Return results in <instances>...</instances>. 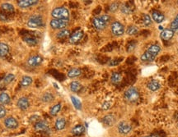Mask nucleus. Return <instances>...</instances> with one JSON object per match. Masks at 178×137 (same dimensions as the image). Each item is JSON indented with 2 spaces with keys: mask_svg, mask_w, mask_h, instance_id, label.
<instances>
[{
  "mask_svg": "<svg viewBox=\"0 0 178 137\" xmlns=\"http://www.w3.org/2000/svg\"><path fill=\"white\" fill-rule=\"evenodd\" d=\"M111 21V17L107 14L95 17L92 19V25L97 30H103Z\"/></svg>",
  "mask_w": 178,
  "mask_h": 137,
  "instance_id": "obj_1",
  "label": "nucleus"
},
{
  "mask_svg": "<svg viewBox=\"0 0 178 137\" xmlns=\"http://www.w3.org/2000/svg\"><path fill=\"white\" fill-rule=\"evenodd\" d=\"M139 92L135 87H129L124 93V98L128 103H136L139 99Z\"/></svg>",
  "mask_w": 178,
  "mask_h": 137,
  "instance_id": "obj_2",
  "label": "nucleus"
},
{
  "mask_svg": "<svg viewBox=\"0 0 178 137\" xmlns=\"http://www.w3.org/2000/svg\"><path fill=\"white\" fill-rule=\"evenodd\" d=\"M51 17L53 19L58 20H69V12L66 7H54L51 12Z\"/></svg>",
  "mask_w": 178,
  "mask_h": 137,
  "instance_id": "obj_3",
  "label": "nucleus"
},
{
  "mask_svg": "<svg viewBox=\"0 0 178 137\" xmlns=\"http://www.w3.org/2000/svg\"><path fill=\"white\" fill-rule=\"evenodd\" d=\"M27 26L32 29H36L43 26V18L40 14H33L27 20Z\"/></svg>",
  "mask_w": 178,
  "mask_h": 137,
  "instance_id": "obj_4",
  "label": "nucleus"
},
{
  "mask_svg": "<svg viewBox=\"0 0 178 137\" xmlns=\"http://www.w3.org/2000/svg\"><path fill=\"white\" fill-rule=\"evenodd\" d=\"M111 31L114 36L120 37L122 36L125 33V29L122 23L116 21L111 24Z\"/></svg>",
  "mask_w": 178,
  "mask_h": 137,
  "instance_id": "obj_5",
  "label": "nucleus"
},
{
  "mask_svg": "<svg viewBox=\"0 0 178 137\" xmlns=\"http://www.w3.org/2000/svg\"><path fill=\"white\" fill-rule=\"evenodd\" d=\"M68 25H69V20L52 19L49 22V26L51 27L53 30H58L66 29Z\"/></svg>",
  "mask_w": 178,
  "mask_h": 137,
  "instance_id": "obj_6",
  "label": "nucleus"
},
{
  "mask_svg": "<svg viewBox=\"0 0 178 137\" xmlns=\"http://www.w3.org/2000/svg\"><path fill=\"white\" fill-rule=\"evenodd\" d=\"M117 130L121 135H127L132 131V126L126 121H121L117 126Z\"/></svg>",
  "mask_w": 178,
  "mask_h": 137,
  "instance_id": "obj_7",
  "label": "nucleus"
},
{
  "mask_svg": "<svg viewBox=\"0 0 178 137\" xmlns=\"http://www.w3.org/2000/svg\"><path fill=\"white\" fill-rule=\"evenodd\" d=\"M3 123H4L5 127L7 129H9V130H16L19 127V123H18L17 119L13 118V117L6 118Z\"/></svg>",
  "mask_w": 178,
  "mask_h": 137,
  "instance_id": "obj_8",
  "label": "nucleus"
},
{
  "mask_svg": "<svg viewBox=\"0 0 178 137\" xmlns=\"http://www.w3.org/2000/svg\"><path fill=\"white\" fill-rule=\"evenodd\" d=\"M83 32L81 30H75L74 33H72L69 36V43L70 44H78V42L81 41V39L83 38Z\"/></svg>",
  "mask_w": 178,
  "mask_h": 137,
  "instance_id": "obj_9",
  "label": "nucleus"
},
{
  "mask_svg": "<svg viewBox=\"0 0 178 137\" xmlns=\"http://www.w3.org/2000/svg\"><path fill=\"white\" fill-rule=\"evenodd\" d=\"M17 108L22 111H27L30 107V101L27 97H21L17 102Z\"/></svg>",
  "mask_w": 178,
  "mask_h": 137,
  "instance_id": "obj_10",
  "label": "nucleus"
},
{
  "mask_svg": "<svg viewBox=\"0 0 178 137\" xmlns=\"http://www.w3.org/2000/svg\"><path fill=\"white\" fill-rule=\"evenodd\" d=\"M43 58L40 55H33L31 56L27 60V64L30 66H38L42 63Z\"/></svg>",
  "mask_w": 178,
  "mask_h": 137,
  "instance_id": "obj_11",
  "label": "nucleus"
},
{
  "mask_svg": "<svg viewBox=\"0 0 178 137\" xmlns=\"http://www.w3.org/2000/svg\"><path fill=\"white\" fill-rule=\"evenodd\" d=\"M34 129L36 131H47L49 130V124L45 120H39L34 124Z\"/></svg>",
  "mask_w": 178,
  "mask_h": 137,
  "instance_id": "obj_12",
  "label": "nucleus"
},
{
  "mask_svg": "<svg viewBox=\"0 0 178 137\" xmlns=\"http://www.w3.org/2000/svg\"><path fill=\"white\" fill-rule=\"evenodd\" d=\"M39 1L37 0H18L17 5L21 8H27V7H32L34 5L37 4Z\"/></svg>",
  "mask_w": 178,
  "mask_h": 137,
  "instance_id": "obj_13",
  "label": "nucleus"
},
{
  "mask_svg": "<svg viewBox=\"0 0 178 137\" xmlns=\"http://www.w3.org/2000/svg\"><path fill=\"white\" fill-rule=\"evenodd\" d=\"M116 118L113 114H107L102 118V123L106 127H112L116 123Z\"/></svg>",
  "mask_w": 178,
  "mask_h": 137,
  "instance_id": "obj_14",
  "label": "nucleus"
},
{
  "mask_svg": "<svg viewBox=\"0 0 178 137\" xmlns=\"http://www.w3.org/2000/svg\"><path fill=\"white\" fill-rule=\"evenodd\" d=\"M152 18L157 23H162L165 20V16L158 10H153L152 12Z\"/></svg>",
  "mask_w": 178,
  "mask_h": 137,
  "instance_id": "obj_15",
  "label": "nucleus"
},
{
  "mask_svg": "<svg viewBox=\"0 0 178 137\" xmlns=\"http://www.w3.org/2000/svg\"><path fill=\"white\" fill-rule=\"evenodd\" d=\"M174 34H175V32L171 29H164L161 32L160 37L163 40H170L171 39H172Z\"/></svg>",
  "mask_w": 178,
  "mask_h": 137,
  "instance_id": "obj_16",
  "label": "nucleus"
},
{
  "mask_svg": "<svg viewBox=\"0 0 178 137\" xmlns=\"http://www.w3.org/2000/svg\"><path fill=\"white\" fill-rule=\"evenodd\" d=\"M66 119L64 118H57L55 123H54V128H55L57 131L64 130V128L66 127Z\"/></svg>",
  "mask_w": 178,
  "mask_h": 137,
  "instance_id": "obj_17",
  "label": "nucleus"
},
{
  "mask_svg": "<svg viewBox=\"0 0 178 137\" xmlns=\"http://www.w3.org/2000/svg\"><path fill=\"white\" fill-rule=\"evenodd\" d=\"M85 132V127L82 124H78V125L74 126V127L72 128L71 133L74 135H81Z\"/></svg>",
  "mask_w": 178,
  "mask_h": 137,
  "instance_id": "obj_18",
  "label": "nucleus"
},
{
  "mask_svg": "<svg viewBox=\"0 0 178 137\" xmlns=\"http://www.w3.org/2000/svg\"><path fill=\"white\" fill-rule=\"evenodd\" d=\"M40 99L43 103H51L53 102L54 99V95L51 93V92H49V91H47V92H44L43 95L40 97Z\"/></svg>",
  "mask_w": 178,
  "mask_h": 137,
  "instance_id": "obj_19",
  "label": "nucleus"
},
{
  "mask_svg": "<svg viewBox=\"0 0 178 137\" xmlns=\"http://www.w3.org/2000/svg\"><path fill=\"white\" fill-rule=\"evenodd\" d=\"M24 41L30 46H36L39 43V40H38L37 38L32 36V35H30V34H27L24 37Z\"/></svg>",
  "mask_w": 178,
  "mask_h": 137,
  "instance_id": "obj_20",
  "label": "nucleus"
},
{
  "mask_svg": "<svg viewBox=\"0 0 178 137\" xmlns=\"http://www.w3.org/2000/svg\"><path fill=\"white\" fill-rule=\"evenodd\" d=\"M147 87L149 91H157L161 88V84L159 83V81H156V80H152L148 83Z\"/></svg>",
  "mask_w": 178,
  "mask_h": 137,
  "instance_id": "obj_21",
  "label": "nucleus"
},
{
  "mask_svg": "<svg viewBox=\"0 0 178 137\" xmlns=\"http://www.w3.org/2000/svg\"><path fill=\"white\" fill-rule=\"evenodd\" d=\"M1 9L4 13H13L15 12L14 6L8 2H4L1 5Z\"/></svg>",
  "mask_w": 178,
  "mask_h": 137,
  "instance_id": "obj_22",
  "label": "nucleus"
},
{
  "mask_svg": "<svg viewBox=\"0 0 178 137\" xmlns=\"http://www.w3.org/2000/svg\"><path fill=\"white\" fill-rule=\"evenodd\" d=\"M82 74V70L80 68H78V67H74V68L70 69L68 73H67V76L69 78H76L78 76H81Z\"/></svg>",
  "mask_w": 178,
  "mask_h": 137,
  "instance_id": "obj_23",
  "label": "nucleus"
},
{
  "mask_svg": "<svg viewBox=\"0 0 178 137\" xmlns=\"http://www.w3.org/2000/svg\"><path fill=\"white\" fill-rule=\"evenodd\" d=\"M10 48L7 44L0 42V58L6 57L7 54H9Z\"/></svg>",
  "mask_w": 178,
  "mask_h": 137,
  "instance_id": "obj_24",
  "label": "nucleus"
},
{
  "mask_svg": "<svg viewBox=\"0 0 178 137\" xmlns=\"http://www.w3.org/2000/svg\"><path fill=\"white\" fill-rule=\"evenodd\" d=\"M33 82V80L31 76H22V80L20 81V85L22 86V88H27L28 86H30Z\"/></svg>",
  "mask_w": 178,
  "mask_h": 137,
  "instance_id": "obj_25",
  "label": "nucleus"
},
{
  "mask_svg": "<svg viewBox=\"0 0 178 137\" xmlns=\"http://www.w3.org/2000/svg\"><path fill=\"white\" fill-rule=\"evenodd\" d=\"M156 56L153 55V54H151L150 53H148V52H144L140 57L141 61L143 62H153L155 60Z\"/></svg>",
  "mask_w": 178,
  "mask_h": 137,
  "instance_id": "obj_26",
  "label": "nucleus"
},
{
  "mask_svg": "<svg viewBox=\"0 0 178 137\" xmlns=\"http://www.w3.org/2000/svg\"><path fill=\"white\" fill-rule=\"evenodd\" d=\"M70 34H71V32H70L69 30L63 29V30H59V31L57 32L56 38L59 39H65V38H68V37L69 38Z\"/></svg>",
  "mask_w": 178,
  "mask_h": 137,
  "instance_id": "obj_27",
  "label": "nucleus"
},
{
  "mask_svg": "<svg viewBox=\"0 0 178 137\" xmlns=\"http://www.w3.org/2000/svg\"><path fill=\"white\" fill-rule=\"evenodd\" d=\"M11 102L10 96L5 92H2L0 94V105H7Z\"/></svg>",
  "mask_w": 178,
  "mask_h": 137,
  "instance_id": "obj_28",
  "label": "nucleus"
},
{
  "mask_svg": "<svg viewBox=\"0 0 178 137\" xmlns=\"http://www.w3.org/2000/svg\"><path fill=\"white\" fill-rule=\"evenodd\" d=\"M122 81V75L120 72H113L111 76V83L114 85H117V84L121 83Z\"/></svg>",
  "mask_w": 178,
  "mask_h": 137,
  "instance_id": "obj_29",
  "label": "nucleus"
},
{
  "mask_svg": "<svg viewBox=\"0 0 178 137\" xmlns=\"http://www.w3.org/2000/svg\"><path fill=\"white\" fill-rule=\"evenodd\" d=\"M147 52L157 57V55L161 52V47L158 45V44H153V45L148 47V49H147Z\"/></svg>",
  "mask_w": 178,
  "mask_h": 137,
  "instance_id": "obj_30",
  "label": "nucleus"
},
{
  "mask_svg": "<svg viewBox=\"0 0 178 137\" xmlns=\"http://www.w3.org/2000/svg\"><path fill=\"white\" fill-rule=\"evenodd\" d=\"M62 108V104L60 103H58L56 104H54L49 110V114L52 116V117H55L57 116V114L60 112Z\"/></svg>",
  "mask_w": 178,
  "mask_h": 137,
  "instance_id": "obj_31",
  "label": "nucleus"
},
{
  "mask_svg": "<svg viewBox=\"0 0 178 137\" xmlns=\"http://www.w3.org/2000/svg\"><path fill=\"white\" fill-rule=\"evenodd\" d=\"M69 89L72 92L77 93L82 89V85L79 83L78 81H72L69 85Z\"/></svg>",
  "mask_w": 178,
  "mask_h": 137,
  "instance_id": "obj_32",
  "label": "nucleus"
},
{
  "mask_svg": "<svg viewBox=\"0 0 178 137\" xmlns=\"http://www.w3.org/2000/svg\"><path fill=\"white\" fill-rule=\"evenodd\" d=\"M70 99H71L72 103L74 104V108H76V109H78V110H81L82 109L81 101L79 100L78 99L76 98V97H74V96H73V95L70 97Z\"/></svg>",
  "mask_w": 178,
  "mask_h": 137,
  "instance_id": "obj_33",
  "label": "nucleus"
},
{
  "mask_svg": "<svg viewBox=\"0 0 178 137\" xmlns=\"http://www.w3.org/2000/svg\"><path fill=\"white\" fill-rule=\"evenodd\" d=\"M14 80H15L14 74L8 73L4 76V78L2 79V82H3V84H5V85H7V84H10L11 82H12Z\"/></svg>",
  "mask_w": 178,
  "mask_h": 137,
  "instance_id": "obj_34",
  "label": "nucleus"
},
{
  "mask_svg": "<svg viewBox=\"0 0 178 137\" xmlns=\"http://www.w3.org/2000/svg\"><path fill=\"white\" fill-rule=\"evenodd\" d=\"M138 28L136 26H129L126 30V34L129 35H134L138 33Z\"/></svg>",
  "mask_w": 178,
  "mask_h": 137,
  "instance_id": "obj_35",
  "label": "nucleus"
},
{
  "mask_svg": "<svg viewBox=\"0 0 178 137\" xmlns=\"http://www.w3.org/2000/svg\"><path fill=\"white\" fill-rule=\"evenodd\" d=\"M142 22H143V24L145 26H148L152 24V18L148 14H143V17H142Z\"/></svg>",
  "mask_w": 178,
  "mask_h": 137,
  "instance_id": "obj_36",
  "label": "nucleus"
},
{
  "mask_svg": "<svg viewBox=\"0 0 178 137\" xmlns=\"http://www.w3.org/2000/svg\"><path fill=\"white\" fill-rule=\"evenodd\" d=\"M170 26H171L170 29L172 30H173L174 32L176 31V30H178V14L176 16V17L174 18V20H173Z\"/></svg>",
  "mask_w": 178,
  "mask_h": 137,
  "instance_id": "obj_37",
  "label": "nucleus"
},
{
  "mask_svg": "<svg viewBox=\"0 0 178 137\" xmlns=\"http://www.w3.org/2000/svg\"><path fill=\"white\" fill-rule=\"evenodd\" d=\"M111 106H112V103H111V101H105L102 103V105H101V109L105 111L109 110L111 108Z\"/></svg>",
  "mask_w": 178,
  "mask_h": 137,
  "instance_id": "obj_38",
  "label": "nucleus"
},
{
  "mask_svg": "<svg viewBox=\"0 0 178 137\" xmlns=\"http://www.w3.org/2000/svg\"><path fill=\"white\" fill-rule=\"evenodd\" d=\"M121 11L123 12L124 14H129L131 12V8L129 7H128L126 4H123L121 7Z\"/></svg>",
  "mask_w": 178,
  "mask_h": 137,
  "instance_id": "obj_39",
  "label": "nucleus"
},
{
  "mask_svg": "<svg viewBox=\"0 0 178 137\" xmlns=\"http://www.w3.org/2000/svg\"><path fill=\"white\" fill-rule=\"evenodd\" d=\"M118 8H119V4L118 2H112V3H111L110 7H109V10H110V12H115Z\"/></svg>",
  "mask_w": 178,
  "mask_h": 137,
  "instance_id": "obj_40",
  "label": "nucleus"
},
{
  "mask_svg": "<svg viewBox=\"0 0 178 137\" xmlns=\"http://www.w3.org/2000/svg\"><path fill=\"white\" fill-rule=\"evenodd\" d=\"M6 114H7V110H6L5 107L2 105H0V119L5 118Z\"/></svg>",
  "mask_w": 178,
  "mask_h": 137,
  "instance_id": "obj_41",
  "label": "nucleus"
},
{
  "mask_svg": "<svg viewBox=\"0 0 178 137\" xmlns=\"http://www.w3.org/2000/svg\"><path fill=\"white\" fill-rule=\"evenodd\" d=\"M39 120H40L39 116L34 115V116H32V118H30V123H36Z\"/></svg>",
  "mask_w": 178,
  "mask_h": 137,
  "instance_id": "obj_42",
  "label": "nucleus"
},
{
  "mask_svg": "<svg viewBox=\"0 0 178 137\" xmlns=\"http://www.w3.org/2000/svg\"><path fill=\"white\" fill-rule=\"evenodd\" d=\"M0 20L2 22H7V15L5 14L4 12H0Z\"/></svg>",
  "mask_w": 178,
  "mask_h": 137,
  "instance_id": "obj_43",
  "label": "nucleus"
},
{
  "mask_svg": "<svg viewBox=\"0 0 178 137\" xmlns=\"http://www.w3.org/2000/svg\"><path fill=\"white\" fill-rule=\"evenodd\" d=\"M121 62V60L120 59H116V60H113V61H111L109 65L110 66H116V65H118L119 63Z\"/></svg>",
  "mask_w": 178,
  "mask_h": 137,
  "instance_id": "obj_44",
  "label": "nucleus"
},
{
  "mask_svg": "<svg viewBox=\"0 0 178 137\" xmlns=\"http://www.w3.org/2000/svg\"><path fill=\"white\" fill-rule=\"evenodd\" d=\"M134 47H135V44L134 43H130V44H129L128 45V51H132V50H134Z\"/></svg>",
  "mask_w": 178,
  "mask_h": 137,
  "instance_id": "obj_45",
  "label": "nucleus"
},
{
  "mask_svg": "<svg viewBox=\"0 0 178 137\" xmlns=\"http://www.w3.org/2000/svg\"><path fill=\"white\" fill-rule=\"evenodd\" d=\"M148 137H159L158 135H156V134H152V135H148Z\"/></svg>",
  "mask_w": 178,
  "mask_h": 137,
  "instance_id": "obj_46",
  "label": "nucleus"
},
{
  "mask_svg": "<svg viewBox=\"0 0 178 137\" xmlns=\"http://www.w3.org/2000/svg\"><path fill=\"white\" fill-rule=\"evenodd\" d=\"M54 86H55V87H56V89H59V86H57V85H56V84H55V83H54Z\"/></svg>",
  "mask_w": 178,
  "mask_h": 137,
  "instance_id": "obj_47",
  "label": "nucleus"
},
{
  "mask_svg": "<svg viewBox=\"0 0 178 137\" xmlns=\"http://www.w3.org/2000/svg\"><path fill=\"white\" fill-rule=\"evenodd\" d=\"M143 137H148V136H143Z\"/></svg>",
  "mask_w": 178,
  "mask_h": 137,
  "instance_id": "obj_48",
  "label": "nucleus"
},
{
  "mask_svg": "<svg viewBox=\"0 0 178 137\" xmlns=\"http://www.w3.org/2000/svg\"><path fill=\"white\" fill-rule=\"evenodd\" d=\"M177 2V4H178V1H177V2Z\"/></svg>",
  "mask_w": 178,
  "mask_h": 137,
  "instance_id": "obj_49",
  "label": "nucleus"
},
{
  "mask_svg": "<svg viewBox=\"0 0 178 137\" xmlns=\"http://www.w3.org/2000/svg\"><path fill=\"white\" fill-rule=\"evenodd\" d=\"M177 127H178V124H177Z\"/></svg>",
  "mask_w": 178,
  "mask_h": 137,
  "instance_id": "obj_50",
  "label": "nucleus"
}]
</instances>
